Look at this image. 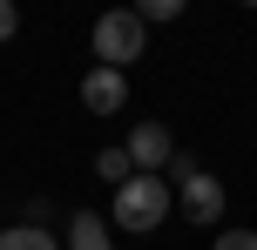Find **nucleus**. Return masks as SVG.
Here are the masks:
<instances>
[{"label": "nucleus", "mask_w": 257, "mask_h": 250, "mask_svg": "<svg viewBox=\"0 0 257 250\" xmlns=\"http://www.w3.org/2000/svg\"><path fill=\"white\" fill-rule=\"evenodd\" d=\"M169 210H176V189H169L163 176H128V183L115 189V210H108V223L128 230V237H142V230H156Z\"/></svg>", "instance_id": "obj_1"}, {"label": "nucleus", "mask_w": 257, "mask_h": 250, "mask_svg": "<svg viewBox=\"0 0 257 250\" xmlns=\"http://www.w3.org/2000/svg\"><path fill=\"white\" fill-rule=\"evenodd\" d=\"M81 108H88V115L128 108V75L122 68H88V75H81Z\"/></svg>", "instance_id": "obj_5"}, {"label": "nucleus", "mask_w": 257, "mask_h": 250, "mask_svg": "<svg viewBox=\"0 0 257 250\" xmlns=\"http://www.w3.org/2000/svg\"><path fill=\"white\" fill-rule=\"evenodd\" d=\"M0 250H61V243H54L41 223H14V230H0Z\"/></svg>", "instance_id": "obj_7"}, {"label": "nucleus", "mask_w": 257, "mask_h": 250, "mask_svg": "<svg viewBox=\"0 0 257 250\" xmlns=\"http://www.w3.org/2000/svg\"><path fill=\"white\" fill-rule=\"evenodd\" d=\"M95 54H102V68H128L142 54V21L128 7H115V14H102L95 21Z\"/></svg>", "instance_id": "obj_2"}, {"label": "nucleus", "mask_w": 257, "mask_h": 250, "mask_svg": "<svg viewBox=\"0 0 257 250\" xmlns=\"http://www.w3.org/2000/svg\"><path fill=\"white\" fill-rule=\"evenodd\" d=\"M68 250H115V243H108V216L75 210V216H68Z\"/></svg>", "instance_id": "obj_6"}, {"label": "nucleus", "mask_w": 257, "mask_h": 250, "mask_svg": "<svg viewBox=\"0 0 257 250\" xmlns=\"http://www.w3.org/2000/svg\"><path fill=\"white\" fill-rule=\"evenodd\" d=\"M95 176H102L108 189H122L128 176H136V162H128V149H102V156H95Z\"/></svg>", "instance_id": "obj_8"}, {"label": "nucleus", "mask_w": 257, "mask_h": 250, "mask_svg": "<svg viewBox=\"0 0 257 250\" xmlns=\"http://www.w3.org/2000/svg\"><path fill=\"white\" fill-rule=\"evenodd\" d=\"M21 34V7H14V0H0V41H14Z\"/></svg>", "instance_id": "obj_11"}, {"label": "nucleus", "mask_w": 257, "mask_h": 250, "mask_svg": "<svg viewBox=\"0 0 257 250\" xmlns=\"http://www.w3.org/2000/svg\"><path fill=\"white\" fill-rule=\"evenodd\" d=\"M128 14H136L142 27H156V21H176V14H183V0H142V7H128Z\"/></svg>", "instance_id": "obj_9"}, {"label": "nucleus", "mask_w": 257, "mask_h": 250, "mask_svg": "<svg viewBox=\"0 0 257 250\" xmlns=\"http://www.w3.org/2000/svg\"><path fill=\"white\" fill-rule=\"evenodd\" d=\"M122 149H128V162H136V176H163V169H169V156H176V142H169L163 122H136Z\"/></svg>", "instance_id": "obj_3"}, {"label": "nucleus", "mask_w": 257, "mask_h": 250, "mask_svg": "<svg viewBox=\"0 0 257 250\" xmlns=\"http://www.w3.org/2000/svg\"><path fill=\"white\" fill-rule=\"evenodd\" d=\"M176 210L190 216V223H217V216H223V183L210 169L183 176V183H176Z\"/></svg>", "instance_id": "obj_4"}, {"label": "nucleus", "mask_w": 257, "mask_h": 250, "mask_svg": "<svg viewBox=\"0 0 257 250\" xmlns=\"http://www.w3.org/2000/svg\"><path fill=\"white\" fill-rule=\"evenodd\" d=\"M217 250H257V230H217Z\"/></svg>", "instance_id": "obj_10"}]
</instances>
